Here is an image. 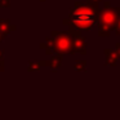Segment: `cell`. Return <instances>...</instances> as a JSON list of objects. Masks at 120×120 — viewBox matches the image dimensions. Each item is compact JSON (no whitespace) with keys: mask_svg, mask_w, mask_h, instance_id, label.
Masks as SVG:
<instances>
[{"mask_svg":"<svg viewBox=\"0 0 120 120\" xmlns=\"http://www.w3.org/2000/svg\"><path fill=\"white\" fill-rule=\"evenodd\" d=\"M75 22L79 27H88L89 25H92L93 19H92V16H83V14H76L75 16Z\"/></svg>","mask_w":120,"mask_h":120,"instance_id":"1","label":"cell"}]
</instances>
